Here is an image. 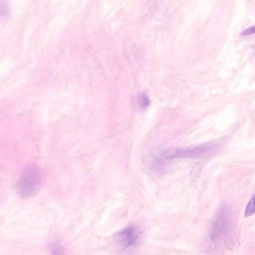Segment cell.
I'll return each mask as SVG.
<instances>
[{"label": "cell", "instance_id": "obj_1", "mask_svg": "<svg viewBox=\"0 0 255 255\" xmlns=\"http://www.w3.org/2000/svg\"><path fill=\"white\" fill-rule=\"evenodd\" d=\"M212 146L203 144L186 148H174L165 151L162 157L166 160L198 156L209 151Z\"/></svg>", "mask_w": 255, "mask_h": 255}, {"label": "cell", "instance_id": "obj_2", "mask_svg": "<svg viewBox=\"0 0 255 255\" xmlns=\"http://www.w3.org/2000/svg\"><path fill=\"white\" fill-rule=\"evenodd\" d=\"M40 173L35 169L28 170L22 176L18 185L20 194L24 197L32 195L40 184Z\"/></svg>", "mask_w": 255, "mask_h": 255}, {"label": "cell", "instance_id": "obj_3", "mask_svg": "<svg viewBox=\"0 0 255 255\" xmlns=\"http://www.w3.org/2000/svg\"><path fill=\"white\" fill-rule=\"evenodd\" d=\"M140 236L139 229L131 225L118 232L114 235V239L118 245L127 248L135 245L139 240Z\"/></svg>", "mask_w": 255, "mask_h": 255}, {"label": "cell", "instance_id": "obj_7", "mask_svg": "<svg viewBox=\"0 0 255 255\" xmlns=\"http://www.w3.org/2000/svg\"><path fill=\"white\" fill-rule=\"evenodd\" d=\"M255 32V27H250L243 32V34L245 35H249Z\"/></svg>", "mask_w": 255, "mask_h": 255}, {"label": "cell", "instance_id": "obj_4", "mask_svg": "<svg viewBox=\"0 0 255 255\" xmlns=\"http://www.w3.org/2000/svg\"><path fill=\"white\" fill-rule=\"evenodd\" d=\"M227 215V210L225 208H221L219 211L210 235L211 239L216 240L223 234L226 228Z\"/></svg>", "mask_w": 255, "mask_h": 255}, {"label": "cell", "instance_id": "obj_5", "mask_svg": "<svg viewBox=\"0 0 255 255\" xmlns=\"http://www.w3.org/2000/svg\"><path fill=\"white\" fill-rule=\"evenodd\" d=\"M137 103L140 109L144 110L148 107L150 101L147 95L141 93L137 97Z\"/></svg>", "mask_w": 255, "mask_h": 255}, {"label": "cell", "instance_id": "obj_6", "mask_svg": "<svg viewBox=\"0 0 255 255\" xmlns=\"http://www.w3.org/2000/svg\"><path fill=\"white\" fill-rule=\"evenodd\" d=\"M255 213V196L252 198L248 203L245 210V216L246 217H250L253 215Z\"/></svg>", "mask_w": 255, "mask_h": 255}]
</instances>
